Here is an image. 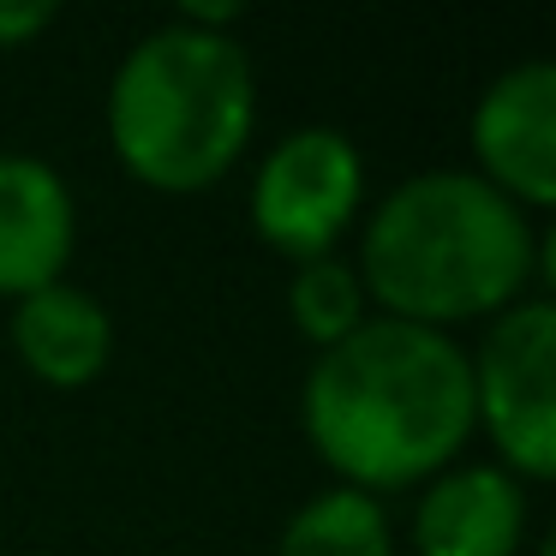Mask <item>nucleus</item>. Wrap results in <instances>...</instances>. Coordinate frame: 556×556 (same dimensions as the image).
<instances>
[{"instance_id": "f257e3e1", "label": "nucleus", "mask_w": 556, "mask_h": 556, "mask_svg": "<svg viewBox=\"0 0 556 556\" xmlns=\"http://www.w3.org/2000/svg\"><path fill=\"white\" fill-rule=\"evenodd\" d=\"M312 455L348 491L383 496L431 484L472 437V365L443 329L365 317L348 341L324 348L300 389Z\"/></svg>"}, {"instance_id": "f03ea898", "label": "nucleus", "mask_w": 556, "mask_h": 556, "mask_svg": "<svg viewBox=\"0 0 556 556\" xmlns=\"http://www.w3.org/2000/svg\"><path fill=\"white\" fill-rule=\"evenodd\" d=\"M353 269L383 317L448 336L527 300L551 257L527 210L472 168H425L371 204Z\"/></svg>"}, {"instance_id": "7ed1b4c3", "label": "nucleus", "mask_w": 556, "mask_h": 556, "mask_svg": "<svg viewBox=\"0 0 556 556\" xmlns=\"http://www.w3.org/2000/svg\"><path fill=\"white\" fill-rule=\"evenodd\" d=\"M257 126V73L233 30L156 25L109 78V144L150 192H210L245 156Z\"/></svg>"}, {"instance_id": "20e7f679", "label": "nucleus", "mask_w": 556, "mask_h": 556, "mask_svg": "<svg viewBox=\"0 0 556 556\" xmlns=\"http://www.w3.org/2000/svg\"><path fill=\"white\" fill-rule=\"evenodd\" d=\"M472 365V431L520 484L556 479V305L527 293L491 317Z\"/></svg>"}, {"instance_id": "39448f33", "label": "nucleus", "mask_w": 556, "mask_h": 556, "mask_svg": "<svg viewBox=\"0 0 556 556\" xmlns=\"http://www.w3.org/2000/svg\"><path fill=\"white\" fill-rule=\"evenodd\" d=\"M365 210V156L336 126H293L269 144V156L252 174L245 216L269 252L312 264L336 257V245L353 233Z\"/></svg>"}, {"instance_id": "423d86ee", "label": "nucleus", "mask_w": 556, "mask_h": 556, "mask_svg": "<svg viewBox=\"0 0 556 556\" xmlns=\"http://www.w3.org/2000/svg\"><path fill=\"white\" fill-rule=\"evenodd\" d=\"M472 156L479 180L508 204L551 210L556 204V66L520 61L484 85L472 109Z\"/></svg>"}, {"instance_id": "0eeeda50", "label": "nucleus", "mask_w": 556, "mask_h": 556, "mask_svg": "<svg viewBox=\"0 0 556 556\" xmlns=\"http://www.w3.org/2000/svg\"><path fill=\"white\" fill-rule=\"evenodd\" d=\"M527 484L496 460L448 467L419 484L413 503V551L419 556H520L527 544Z\"/></svg>"}, {"instance_id": "6e6552de", "label": "nucleus", "mask_w": 556, "mask_h": 556, "mask_svg": "<svg viewBox=\"0 0 556 556\" xmlns=\"http://www.w3.org/2000/svg\"><path fill=\"white\" fill-rule=\"evenodd\" d=\"M78 210L42 156H0V300H25L66 281Z\"/></svg>"}, {"instance_id": "1a4fd4ad", "label": "nucleus", "mask_w": 556, "mask_h": 556, "mask_svg": "<svg viewBox=\"0 0 556 556\" xmlns=\"http://www.w3.org/2000/svg\"><path fill=\"white\" fill-rule=\"evenodd\" d=\"M13 353L37 383L85 389L114 359V317L97 293L54 281V288L13 300Z\"/></svg>"}, {"instance_id": "9d476101", "label": "nucleus", "mask_w": 556, "mask_h": 556, "mask_svg": "<svg viewBox=\"0 0 556 556\" xmlns=\"http://www.w3.org/2000/svg\"><path fill=\"white\" fill-rule=\"evenodd\" d=\"M276 556H395L383 496L348 491V484L305 496L288 515V527H281Z\"/></svg>"}, {"instance_id": "9b49d317", "label": "nucleus", "mask_w": 556, "mask_h": 556, "mask_svg": "<svg viewBox=\"0 0 556 556\" xmlns=\"http://www.w3.org/2000/svg\"><path fill=\"white\" fill-rule=\"evenodd\" d=\"M365 288H359V269L348 257H312V264H293V281H288V317L317 353L348 341L353 329L365 324Z\"/></svg>"}, {"instance_id": "f8f14e48", "label": "nucleus", "mask_w": 556, "mask_h": 556, "mask_svg": "<svg viewBox=\"0 0 556 556\" xmlns=\"http://www.w3.org/2000/svg\"><path fill=\"white\" fill-rule=\"evenodd\" d=\"M61 18L54 0H0V49H25Z\"/></svg>"}]
</instances>
